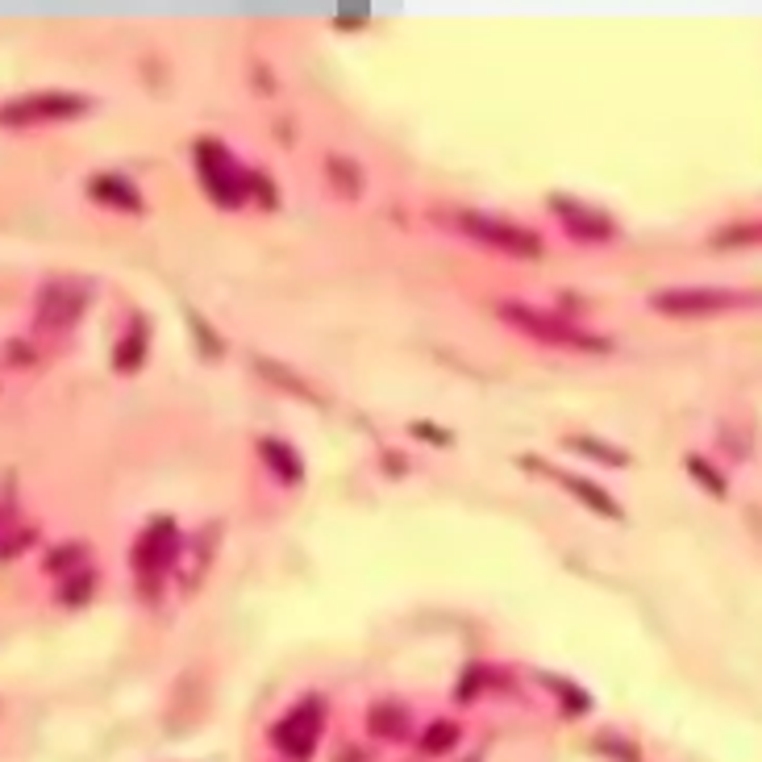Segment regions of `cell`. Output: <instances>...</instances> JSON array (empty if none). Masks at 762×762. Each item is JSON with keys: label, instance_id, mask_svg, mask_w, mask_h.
Instances as JSON below:
<instances>
[{"label": "cell", "instance_id": "obj_13", "mask_svg": "<svg viewBox=\"0 0 762 762\" xmlns=\"http://www.w3.org/2000/svg\"><path fill=\"white\" fill-rule=\"evenodd\" d=\"M146 346H150V338H146V325L142 321H134V329L125 334V342L117 346V354H113V367L117 371H138L142 367V359H146Z\"/></svg>", "mask_w": 762, "mask_h": 762}, {"label": "cell", "instance_id": "obj_12", "mask_svg": "<svg viewBox=\"0 0 762 762\" xmlns=\"http://www.w3.org/2000/svg\"><path fill=\"white\" fill-rule=\"evenodd\" d=\"M259 454L271 463V471H275L279 479H284V484H300V479H304V463L296 459V454H292L284 442L263 438V442H259Z\"/></svg>", "mask_w": 762, "mask_h": 762}, {"label": "cell", "instance_id": "obj_24", "mask_svg": "<svg viewBox=\"0 0 762 762\" xmlns=\"http://www.w3.org/2000/svg\"><path fill=\"white\" fill-rule=\"evenodd\" d=\"M413 434H417V438H429L434 446H450V434H442V429H434V425H413Z\"/></svg>", "mask_w": 762, "mask_h": 762}, {"label": "cell", "instance_id": "obj_2", "mask_svg": "<svg viewBox=\"0 0 762 762\" xmlns=\"http://www.w3.org/2000/svg\"><path fill=\"white\" fill-rule=\"evenodd\" d=\"M650 304L667 317H717L729 309H742V304H754V296L725 292V288H667V292H654Z\"/></svg>", "mask_w": 762, "mask_h": 762}, {"label": "cell", "instance_id": "obj_18", "mask_svg": "<svg viewBox=\"0 0 762 762\" xmlns=\"http://www.w3.org/2000/svg\"><path fill=\"white\" fill-rule=\"evenodd\" d=\"M688 471L700 479V488H704V492H713V496H725V492H729V488H725V479H721V471H713L704 459H688Z\"/></svg>", "mask_w": 762, "mask_h": 762}, {"label": "cell", "instance_id": "obj_11", "mask_svg": "<svg viewBox=\"0 0 762 762\" xmlns=\"http://www.w3.org/2000/svg\"><path fill=\"white\" fill-rule=\"evenodd\" d=\"M558 484H563L571 496H579L583 504L592 508V513H600V517H621V504L608 496L604 488H596V484H588V479H579V475H567V471H550Z\"/></svg>", "mask_w": 762, "mask_h": 762}, {"label": "cell", "instance_id": "obj_10", "mask_svg": "<svg viewBox=\"0 0 762 762\" xmlns=\"http://www.w3.org/2000/svg\"><path fill=\"white\" fill-rule=\"evenodd\" d=\"M100 205H113V209H125V213H138L142 209V196L138 188L125 180V175H96L92 188H88Z\"/></svg>", "mask_w": 762, "mask_h": 762}, {"label": "cell", "instance_id": "obj_8", "mask_svg": "<svg viewBox=\"0 0 762 762\" xmlns=\"http://www.w3.org/2000/svg\"><path fill=\"white\" fill-rule=\"evenodd\" d=\"M550 209H558V221L571 230V238H583V242H604L613 238V221H608L600 209H588L579 200H567V196H550Z\"/></svg>", "mask_w": 762, "mask_h": 762}, {"label": "cell", "instance_id": "obj_1", "mask_svg": "<svg viewBox=\"0 0 762 762\" xmlns=\"http://www.w3.org/2000/svg\"><path fill=\"white\" fill-rule=\"evenodd\" d=\"M500 317L508 325L525 329L529 338H538L546 346H571V350H608L613 342L596 338V334H583L579 325H571L567 317L546 313V309H533V304H500Z\"/></svg>", "mask_w": 762, "mask_h": 762}, {"label": "cell", "instance_id": "obj_9", "mask_svg": "<svg viewBox=\"0 0 762 762\" xmlns=\"http://www.w3.org/2000/svg\"><path fill=\"white\" fill-rule=\"evenodd\" d=\"M180 554V533H175V525L163 517V521H155L146 533H142V542H138V554H134V563H138V571H163L171 558Z\"/></svg>", "mask_w": 762, "mask_h": 762}, {"label": "cell", "instance_id": "obj_14", "mask_svg": "<svg viewBox=\"0 0 762 762\" xmlns=\"http://www.w3.org/2000/svg\"><path fill=\"white\" fill-rule=\"evenodd\" d=\"M567 446L579 450V454H588V459H596V463H608V467H625V463H629V454H625V450L604 446L600 438H571Z\"/></svg>", "mask_w": 762, "mask_h": 762}, {"label": "cell", "instance_id": "obj_6", "mask_svg": "<svg viewBox=\"0 0 762 762\" xmlns=\"http://www.w3.org/2000/svg\"><path fill=\"white\" fill-rule=\"evenodd\" d=\"M321 700H309V704H300L296 713H288L284 721L275 725V746L284 750L288 758H296V762H304L313 754V746H317V738H321Z\"/></svg>", "mask_w": 762, "mask_h": 762}, {"label": "cell", "instance_id": "obj_22", "mask_svg": "<svg viewBox=\"0 0 762 762\" xmlns=\"http://www.w3.org/2000/svg\"><path fill=\"white\" fill-rule=\"evenodd\" d=\"M729 242H758V225H738V230H725L713 238V246H729Z\"/></svg>", "mask_w": 762, "mask_h": 762}, {"label": "cell", "instance_id": "obj_15", "mask_svg": "<svg viewBox=\"0 0 762 762\" xmlns=\"http://www.w3.org/2000/svg\"><path fill=\"white\" fill-rule=\"evenodd\" d=\"M254 367H259L263 375H271V384H279V388H288L292 396H300V400H317V392H309L296 379V371H288V367H279V363H271V359H254Z\"/></svg>", "mask_w": 762, "mask_h": 762}, {"label": "cell", "instance_id": "obj_20", "mask_svg": "<svg viewBox=\"0 0 762 762\" xmlns=\"http://www.w3.org/2000/svg\"><path fill=\"white\" fill-rule=\"evenodd\" d=\"M329 171H334V175H342V180H338V188H342V192L359 196V188H363V184H359V167H354V163L346 167L342 159H329Z\"/></svg>", "mask_w": 762, "mask_h": 762}, {"label": "cell", "instance_id": "obj_19", "mask_svg": "<svg viewBox=\"0 0 762 762\" xmlns=\"http://www.w3.org/2000/svg\"><path fill=\"white\" fill-rule=\"evenodd\" d=\"M546 688H554L558 696H563V700H567V713H571V717H575V713H583V708H588V704H592V700H588V696H583L579 688H571V683H563V679H558V675H546Z\"/></svg>", "mask_w": 762, "mask_h": 762}, {"label": "cell", "instance_id": "obj_3", "mask_svg": "<svg viewBox=\"0 0 762 762\" xmlns=\"http://www.w3.org/2000/svg\"><path fill=\"white\" fill-rule=\"evenodd\" d=\"M88 113V100L84 96H71V92H34V96H21L0 105V125H34V121H71V117H84Z\"/></svg>", "mask_w": 762, "mask_h": 762}, {"label": "cell", "instance_id": "obj_16", "mask_svg": "<svg viewBox=\"0 0 762 762\" xmlns=\"http://www.w3.org/2000/svg\"><path fill=\"white\" fill-rule=\"evenodd\" d=\"M404 729V713L392 704H375L371 708V733H384V738H396V733Z\"/></svg>", "mask_w": 762, "mask_h": 762}, {"label": "cell", "instance_id": "obj_7", "mask_svg": "<svg viewBox=\"0 0 762 762\" xmlns=\"http://www.w3.org/2000/svg\"><path fill=\"white\" fill-rule=\"evenodd\" d=\"M84 309H88V288L71 284V279H55V284L42 288V296H38L42 325H71Z\"/></svg>", "mask_w": 762, "mask_h": 762}, {"label": "cell", "instance_id": "obj_4", "mask_svg": "<svg viewBox=\"0 0 762 762\" xmlns=\"http://www.w3.org/2000/svg\"><path fill=\"white\" fill-rule=\"evenodd\" d=\"M196 163H200V175H205V188L213 192L217 205L234 209L246 200V171H238V163L225 155L221 142H200L196 150Z\"/></svg>", "mask_w": 762, "mask_h": 762}, {"label": "cell", "instance_id": "obj_5", "mask_svg": "<svg viewBox=\"0 0 762 762\" xmlns=\"http://www.w3.org/2000/svg\"><path fill=\"white\" fill-rule=\"evenodd\" d=\"M459 225L484 246H496V250H508V254H525V259H538L542 254V238L533 230H521V225H508V221H496V217H479V213H459Z\"/></svg>", "mask_w": 762, "mask_h": 762}, {"label": "cell", "instance_id": "obj_17", "mask_svg": "<svg viewBox=\"0 0 762 762\" xmlns=\"http://www.w3.org/2000/svg\"><path fill=\"white\" fill-rule=\"evenodd\" d=\"M454 742H459V729H454L450 721H434L425 729V738H421V746L429 750V754H442V750H450Z\"/></svg>", "mask_w": 762, "mask_h": 762}, {"label": "cell", "instance_id": "obj_23", "mask_svg": "<svg viewBox=\"0 0 762 762\" xmlns=\"http://www.w3.org/2000/svg\"><path fill=\"white\" fill-rule=\"evenodd\" d=\"M88 596H92V575H75V583L63 592L67 604H80V600H88Z\"/></svg>", "mask_w": 762, "mask_h": 762}, {"label": "cell", "instance_id": "obj_21", "mask_svg": "<svg viewBox=\"0 0 762 762\" xmlns=\"http://www.w3.org/2000/svg\"><path fill=\"white\" fill-rule=\"evenodd\" d=\"M188 321H192V329H196V338H200V350H205L209 359H213V354H221V338H213V334H209V325L200 321L196 313H188Z\"/></svg>", "mask_w": 762, "mask_h": 762}]
</instances>
